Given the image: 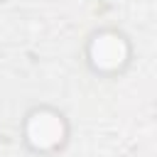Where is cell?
<instances>
[{"label":"cell","instance_id":"1","mask_svg":"<svg viewBox=\"0 0 157 157\" xmlns=\"http://www.w3.org/2000/svg\"><path fill=\"white\" fill-rule=\"evenodd\" d=\"M25 137H27L29 147H34V150H42V152L54 150L66 137V123L52 108L32 110L25 120Z\"/></svg>","mask_w":157,"mask_h":157},{"label":"cell","instance_id":"2","mask_svg":"<svg viewBox=\"0 0 157 157\" xmlns=\"http://www.w3.org/2000/svg\"><path fill=\"white\" fill-rule=\"evenodd\" d=\"M128 42L118 32H98L88 44V59L98 71H115L128 61Z\"/></svg>","mask_w":157,"mask_h":157}]
</instances>
